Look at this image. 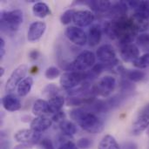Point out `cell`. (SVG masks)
I'll return each mask as SVG.
<instances>
[{
    "label": "cell",
    "mask_w": 149,
    "mask_h": 149,
    "mask_svg": "<svg viewBox=\"0 0 149 149\" xmlns=\"http://www.w3.org/2000/svg\"><path fill=\"white\" fill-rule=\"evenodd\" d=\"M65 34L71 42L77 45H85L88 41V37L86 36V32L79 27L69 26L66 28Z\"/></svg>",
    "instance_id": "obj_10"
},
{
    "label": "cell",
    "mask_w": 149,
    "mask_h": 149,
    "mask_svg": "<svg viewBox=\"0 0 149 149\" xmlns=\"http://www.w3.org/2000/svg\"><path fill=\"white\" fill-rule=\"evenodd\" d=\"M135 12L140 13L149 18V0L138 1L135 7Z\"/></svg>",
    "instance_id": "obj_29"
},
{
    "label": "cell",
    "mask_w": 149,
    "mask_h": 149,
    "mask_svg": "<svg viewBox=\"0 0 149 149\" xmlns=\"http://www.w3.org/2000/svg\"><path fill=\"white\" fill-rule=\"evenodd\" d=\"M32 12L36 17L39 18H44L51 14V10L45 3L38 2V3H35V4L33 5Z\"/></svg>",
    "instance_id": "obj_23"
},
{
    "label": "cell",
    "mask_w": 149,
    "mask_h": 149,
    "mask_svg": "<svg viewBox=\"0 0 149 149\" xmlns=\"http://www.w3.org/2000/svg\"><path fill=\"white\" fill-rule=\"evenodd\" d=\"M2 105L3 108L9 112L18 111L22 107L19 99L13 94H7L3 96L2 99Z\"/></svg>",
    "instance_id": "obj_17"
},
{
    "label": "cell",
    "mask_w": 149,
    "mask_h": 149,
    "mask_svg": "<svg viewBox=\"0 0 149 149\" xmlns=\"http://www.w3.org/2000/svg\"><path fill=\"white\" fill-rule=\"evenodd\" d=\"M141 112H143V113H148L149 114V104H148L147 106H145V107H143Z\"/></svg>",
    "instance_id": "obj_43"
},
{
    "label": "cell",
    "mask_w": 149,
    "mask_h": 149,
    "mask_svg": "<svg viewBox=\"0 0 149 149\" xmlns=\"http://www.w3.org/2000/svg\"><path fill=\"white\" fill-rule=\"evenodd\" d=\"M118 71L123 79H126L131 82H139L144 79L146 74L141 70H127L122 65L118 66Z\"/></svg>",
    "instance_id": "obj_15"
},
{
    "label": "cell",
    "mask_w": 149,
    "mask_h": 149,
    "mask_svg": "<svg viewBox=\"0 0 149 149\" xmlns=\"http://www.w3.org/2000/svg\"><path fill=\"white\" fill-rule=\"evenodd\" d=\"M94 21V14L87 10H77L73 16V22L79 27H86Z\"/></svg>",
    "instance_id": "obj_12"
},
{
    "label": "cell",
    "mask_w": 149,
    "mask_h": 149,
    "mask_svg": "<svg viewBox=\"0 0 149 149\" xmlns=\"http://www.w3.org/2000/svg\"><path fill=\"white\" fill-rule=\"evenodd\" d=\"M98 149H120V147L114 137L110 134H107L100 141Z\"/></svg>",
    "instance_id": "obj_25"
},
{
    "label": "cell",
    "mask_w": 149,
    "mask_h": 149,
    "mask_svg": "<svg viewBox=\"0 0 149 149\" xmlns=\"http://www.w3.org/2000/svg\"><path fill=\"white\" fill-rule=\"evenodd\" d=\"M39 146L41 149H54L53 144L51 140L49 139H43L40 141Z\"/></svg>",
    "instance_id": "obj_36"
},
{
    "label": "cell",
    "mask_w": 149,
    "mask_h": 149,
    "mask_svg": "<svg viewBox=\"0 0 149 149\" xmlns=\"http://www.w3.org/2000/svg\"><path fill=\"white\" fill-rule=\"evenodd\" d=\"M0 18L3 31H17L23 23V12L21 10L2 11Z\"/></svg>",
    "instance_id": "obj_4"
},
{
    "label": "cell",
    "mask_w": 149,
    "mask_h": 149,
    "mask_svg": "<svg viewBox=\"0 0 149 149\" xmlns=\"http://www.w3.org/2000/svg\"><path fill=\"white\" fill-rule=\"evenodd\" d=\"M58 92H59V89L58 88V86H56L54 84H49L44 88L43 94L51 99V98H53V97L58 95Z\"/></svg>",
    "instance_id": "obj_31"
},
{
    "label": "cell",
    "mask_w": 149,
    "mask_h": 149,
    "mask_svg": "<svg viewBox=\"0 0 149 149\" xmlns=\"http://www.w3.org/2000/svg\"><path fill=\"white\" fill-rule=\"evenodd\" d=\"M4 73V68L3 67H0V77H3Z\"/></svg>",
    "instance_id": "obj_44"
},
{
    "label": "cell",
    "mask_w": 149,
    "mask_h": 149,
    "mask_svg": "<svg viewBox=\"0 0 149 149\" xmlns=\"http://www.w3.org/2000/svg\"><path fill=\"white\" fill-rule=\"evenodd\" d=\"M120 90H121V93H130V92H133L134 89V86L133 84V82L126 79H123L120 84Z\"/></svg>",
    "instance_id": "obj_33"
},
{
    "label": "cell",
    "mask_w": 149,
    "mask_h": 149,
    "mask_svg": "<svg viewBox=\"0 0 149 149\" xmlns=\"http://www.w3.org/2000/svg\"><path fill=\"white\" fill-rule=\"evenodd\" d=\"M59 74H60V71L55 66H51L47 68L45 72V76L47 79H55L59 76Z\"/></svg>",
    "instance_id": "obj_34"
},
{
    "label": "cell",
    "mask_w": 149,
    "mask_h": 149,
    "mask_svg": "<svg viewBox=\"0 0 149 149\" xmlns=\"http://www.w3.org/2000/svg\"><path fill=\"white\" fill-rule=\"evenodd\" d=\"M95 55L90 51H84L79 53L76 58L65 68L70 72H84L89 68L93 67L95 65Z\"/></svg>",
    "instance_id": "obj_3"
},
{
    "label": "cell",
    "mask_w": 149,
    "mask_h": 149,
    "mask_svg": "<svg viewBox=\"0 0 149 149\" xmlns=\"http://www.w3.org/2000/svg\"><path fill=\"white\" fill-rule=\"evenodd\" d=\"M52 125V120L49 119L45 116H40V117H36L35 119L32 120L31 122V129L42 133L47 129H49Z\"/></svg>",
    "instance_id": "obj_16"
},
{
    "label": "cell",
    "mask_w": 149,
    "mask_h": 149,
    "mask_svg": "<svg viewBox=\"0 0 149 149\" xmlns=\"http://www.w3.org/2000/svg\"><path fill=\"white\" fill-rule=\"evenodd\" d=\"M96 55L100 63L104 64L107 68L113 67L114 65L119 64V60L116 58V52L111 45L107 44L101 45L97 50Z\"/></svg>",
    "instance_id": "obj_6"
},
{
    "label": "cell",
    "mask_w": 149,
    "mask_h": 149,
    "mask_svg": "<svg viewBox=\"0 0 149 149\" xmlns=\"http://www.w3.org/2000/svg\"><path fill=\"white\" fill-rule=\"evenodd\" d=\"M59 127L61 132L67 136H72L77 133V127L74 123L69 120H63L59 123Z\"/></svg>",
    "instance_id": "obj_27"
},
{
    "label": "cell",
    "mask_w": 149,
    "mask_h": 149,
    "mask_svg": "<svg viewBox=\"0 0 149 149\" xmlns=\"http://www.w3.org/2000/svg\"><path fill=\"white\" fill-rule=\"evenodd\" d=\"M14 139L22 144L34 145L41 140V133L36 132L32 129H22L15 134Z\"/></svg>",
    "instance_id": "obj_8"
},
{
    "label": "cell",
    "mask_w": 149,
    "mask_h": 149,
    "mask_svg": "<svg viewBox=\"0 0 149 149\" xmlns=\"http://www.w3.org/2000/svg\"><path fill=\"white\" fill-rule=\"evenodd\" d=\"M28 72V66L26 65H18L10 74V78L8 79L6 85H5V90L8 93L13 92L16 88H17L20 82L24 79L25 75Z\"/></svg>",
    "instance_id": "obj_7"
},
{
    "label": "cell",
    "mask_w": 149,
    "mask_h": 149,
    "mask_svg": "<svg viewBox=\"0 0 149 149\" xmlns=\"http://www.w3.org/2000/svg\"><path fill=\"white\" fill-rule=\"evenodd\" d=\"M104 31L110 38H117L120 46L132 44L139 33L130 17H127V16L106 22L104 24Z\"/></svg>",
    "instance_id": "obj_1"
},
{
    "label": "cell",
    "mask_w": 149,
    "mask_h": 149,
    "mask_svg": "<svg viewBox=\"0 0 149 149\" xmlns=\"http://www.w3.org/2000/svg\"><path fill=\"white\" fill-rule=\"evenodd\" d=\"M121 149H138V147L133 141H127L123 143Z\"/></svg>",
    "instance_id": "obj_39"
},
{
    "label": "cell",
    "mask_w": 149,
    "mask_h": 149,
    "mask_svg": "<svg viewBox=\"0 0 149 149\" xmlns=\"http://www.w3.org/2000/svg\"><path fill=\"white\" fill-rule=\"evenodd\" d=\"M4 54H5V42L2 38H0V57H1V58L4 56Z\"/></svg>",
    "instance_id": "obj_40"
},
{
    "label": "cell",
    "mask_w": 149,
    "mask_h": 149,
    "mask_svg": "<svg viewBox=\"0 0 149 149\" xmlns=\"http://www.w3.org/2000/svg\"><path fill=\"white\" fill-rule=\"evenodd\" d=\"M137 46L146 53H149V34L142 33L137 37Z\"/></svg>",
    "instance_id": "obj_28"
},
{
    "label": "cell",
    "mask_w": 149,
    "mask_h": 149,
    "mask_svg": "<svg viewBox=\"0 0 149 149\" xmlns=\"http://www.w3.org/2000/svg\"><path fill=\"white\" fill-rule=\"evenodd\" d=\"M29 56L31 60H36V59H38V58L39 56V52L37 50H33L29 53Z\"/></svg>",
    "instance_id": "obj_41"
},
{
    "label": "cell",
    "mask_w": 149,
    "mask_h": 149,
    "mask_svg": "<svg viewBox=\"0 0 149 149\" xmlns=\"http://www.w3.org/2000/svg\"><path fill=\"white\" fill-rule=\"evenodd\" d=\"M92 141L88 138H81L78 141L77 146L80 149H88L92 146Z\"/></svg>",
    "instance_id": "obj_35"
},
{
    "label": "cell",
    "mask_w": 149,
    "mask_h": 149,
    "mask_svg": "<svg viewBox=\"0 0 149 149\" xmlns=\"http://www.w3.org/2000/svg\"><path fill=\"white\" fill-rule=\"evenodd\" d=\"M32 85H33V79L31 77H26L24 79H23L17 88L18 96L24 97L27 94H29V93L31 90Z\"/></svg>",
    "instance_id": "obj_24"
},
{
    "label": "cell",
    "mask_w": 149,
    "mask_h": 149,
    "mask_svg": "<svg viewBox=\"0 0 149 149\" xmlns=\"http://www.w3.org/2000/svg\"><path fill=\"white\" fill-rule=\"evenodd\" d=\"M149 127V114L141 112L133 124L132 133L134 135H140Z\"/></svg>",
    "instance_id": "obj_14"
},
{
    "label": "cell",
    "mask_w": 149,
    "mask_h": 149,
    "mask_svg": "<svg viewBox=\"0 0 149 149\" xmlns=\"http://www.w3.org/2000/svg\"><path fill=\"white\" fill-rule=\"evenodd\" d=\"M116 86V79L112 76H105L101 78L95 86L97 94L102 97L109 96L114 90Z\"/></svg>",
    "instance_id": "obj_9"
},
{
    "label": "cell",
    "mask_w": 149,
    "mask_h": 149,
    "mask_svg": "<svg viewBox=\"0 0 149 149\" xmlns=\"http://www.w3.org/2000/svg\"><path fill=\"white\" fill-rule=\"evenodd\" d=\"M32 113L37 117L45 116V114L52 113L48 101L45 100H38L32 107Z\"/></svg>",
    "instance_id": "obj_19"
},
{
    "label": "cell",
    "mask_w": 149,
    "mask_h": 149,
    "mask_svg": "<svg viewBox=\"0 0 149 149\" xmlns=\"http://www.w3.org/2000/svg\"><path fill=\"white\" fill-rule=\"evenodd\" d=\"M130 19H131L133 24L134 25V27L136 28V30L138 31V32L145 31L148 28V17H147L140 13L134 12L132 15V17H130Z\"/></svg>",
    "instance_id": "obj_18"
},
{
    "label": "cell",
    "mask_w": 149,
    "mask_h": 149,
    "mask_svg": "<svg viewBox=\"0 0 149 149\" xmlns=\"http://www.w3.org/2000/svg\"><path fill=\"white\" fill-rule=\"evenodd\" d=\"M127 3L124 1H120L113 4L111 9L109 10V14H113L114 16V18L125 17L127 13Z\"/></svg>",
    "instance_id": "obj_22"
},
{
    "label": "cell",
    "mask_w": 149,
    "mask_h": 149,
    "mask_svg": "<svg viewBox=\"0 0 149 149\" xmlns=\"http://www.w3.org/2000/svg\"><path fill=\"white\" fill-rule=\"evenodd\" d=\"M84 82H87L86 72H67L62 74L59 79L60 86L65 90H72Z\"/></svg>",
    "instance_id": "obj_5"
},
{
    "label": "cell",
    "mask_w": 149,
    "mask_h": 149,
    "mask_svg": "<svg viewBox=\"0 0 149 149\" xmlns=\"http://www.w3.org/2000/svg\"><path fill=\"white\" fill-rule=\"evenodd\" d=\"M70 116L82 129L90 134H100L104 130V122L92 112L75 108L70 112Z\"/></svg>",
    "instance_id": "obj_2"
},
{
    "label": "cell",
    "mask_w": 149,
    "mask_h": 149,
    "mask_svg": "<svg viewBox=\"0 0 149 149\" xmlns=\"http://www.w3.org/2000/svg\"><path fill=\"white\" fill-rule=\"evenodd\" d=\"M133 65L139 69H145L149 67V53H145L139 57L133 62Z\"/></svg>",
    "instance_id": "obj_30"
},
{
    "label": "cell",
    "mask_w": 149,
    "mask_h": 149,
    "mask_svg": "<svg viewBox=\"0 0 149 149\" xmlns=\"http://www.w3.org/2000/svg\"><path fill=\"white\" fill-rule=\"evenodd\" d=\"M74 9H69L65 10L60 17V21L63 24H69L72 21H73V16L75 13Z\"/></svg>",
    "instance_id": "obj_32"
},
{
    "label": "cell",
    "mask_w": 149,
    "mask_h": 149,
    "mask_svg": "<svg viewBox=\"0 0 149 149\" xmlns=\"http://www.w3.org/2000/svg\"><path fill=\"white\" fill-rule=\"evenodd\" d=\"M120 54L125 62H134L140 57V49L135 44H127L120 46Z\"/></svg>",
    "instance_id": "obj_11"
},
{
    "label": "cell",
    "mask_w": 149,
    "mask_h": 149,
    "mask_svg": "<svg viewBox=\"0 0 149 149\" xmlns=\"http://www.w3.org/2000/svg\"><path fill=\"white\" fill-rule=\"evenodd\" d=\"M102 32L101 28L99 24H93L88 31V43L91 46L97 45L101 39Z\"/></svg>",
    "instance_id": "obj_20"
},
{
    "label": "cell",
    "mask_w": 149,
    "mask_h": 149,
    "mask_svg": "<svg viewBox=\"0 0 149 149\" xmlns=\"http://www.w3.org/2000/svg\"><path fill=\"white\" fill-rule=\"evenodd\" d=\"M1 148L0 149H10V143L7 140H3L1 141Z\"/></svg>",
    "instance_id": "obj_42"
},
{
    "label": "cell",
    "mask_w": 149,
    "mask_h": 149,
    "mask_svg": "<svg viewBox=\"0 0 149 149\" xmlns=\"http://www.w3.org/2000/svg\"><path fill=\"white\" fill-rule=\"evenodd\" d=\"M147 134H148V136H149V127H148V132H147Z\"/></svg>",
    "instance_id": "obj_45"
},
{
    "label": "cell",
    "mask_w": 149,
    "mask_h": 149,
    "mask_svg": "<svg viewBox=\"0 0 149 149\" xmlns=\"http://www.w3.org/2000/svg\"><path fill=\"white\" fill-rule=\"evenodd\" d=\"M86 3L96 12H106L112 7V3L108 0H93L86 2Z\"/></svg>",
    "instance_id": "obj_21"
},
{
    "label": "cell",
    "mask_w": 149,
    "mask_h": 149,
    "mask_svg": "<svg viewBox=\"0 0 149 149\" xmlns=\"http://www.w3.org/2000/svg\"><path fill=\"white\" fill-rule=\"evenodd\" d=\"M58 149H79V148L72 141H67V142L63 143L61 146H59V148Z\"/></svg>",
    "instance_id": "obj_38"
},
{
    "label": "cell",
    "mask_w": 149,
    "mask_h": 149,
    "mask_svg": "<svg viewBox=\"0 0 149 149\" xmlns=\"http://www.w3.org/2000/svg\"><path fill=\"white\" fill-rule=\"evenodd\" d=\"M65 98L62 95H57L53 98H51L48 100V104L52 113H56L59 112L65 105Z\"/></svg>",
    "instance_id": "obj_26"
},
{
    "label": "cell",
    "mask_w": 149,
    "mask_h": 149,
    "mask_svg": "<svg viewBox=\"0 0 149 149\" xmlns=\"http://www.w3.org/2000/svg\"><path fill=\"white\" fill-rule=\"evenodd\" d=\"M65 113L64 112H62V111H59V112L53 114L52 120V121L62 122L63 120H65Z\"/></svg>",
    "instance_id": "obj_37"
},
{
    "label": "cell",
    "mask_w": 149,
    "mask_h": 149,
    "mask_svg": "<svg viewBox=\"0 0 149 149\" xmlns=\"http://www.w3.org/2000/svg\"><path fill=\"white\" fill-rule=\"evenodd\" d=\"M46 29V24L45 22L41 21H36L31 24L28 33H27V38L31 42H34L38 40L45 33Z\"/></svg>",
    "instance_id": "obj_13"
}]
</instances>
